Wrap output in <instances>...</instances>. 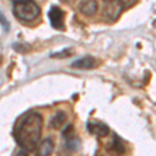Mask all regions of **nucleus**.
<instances>
[{"instance_id": "nucleus-5", "label": "nucleus", "mask_w": 156, "mask_h": 156, "mask_svg": "<svg viewBox=\"0 0 156 156\" xmlns=\"http://www.w3.org/2000/svg\"><path fill=\"white\" fill-rule=\"evenodd\" d=\"M87 127L90 133L97 135L99 137H104L109 133V128L107 125H105L102 122H98V121H90V122H87Z\"/></svg>"}, {"instance_id": "nucleus-12", "label": "nucleus", "mask_w": 156, "mask_h": 156, "mask_svg": "<svg viewBox=\"0 0 156 156\" xmlns=\"http://www.w3.org/2000/svg\"><path fill=\"white\" fill-rule=\"evenodd\" d=\"M0 22H1L2 26L5 28V30L9 29V21H6V19L4 18V16H3V15H1V14H0Z\"/></svg>"}, {"instance_id": "nucleus-2", "label": "nucleus", "mask_w": 156, "mask_h": 156, "mask_svg": "<svg viewBox=\"0 0 156 156\" xmlns=\"http://www.w3.org/2000/svg\"><path fill=\"white\" fill-rule=\"evenodd\" d=\"M12 12H14L15 16L20 20L32 21V20L39 17L40 12H41V9L34 0H29V1L14 3Z\"/></svg>"}, {"instance_id": "nucleus-3", "label": "nucleus", "mask_w": 156, "mask_h": 156, "mask_svg": "<svg viewBox=\"0 0 156 156\" xmlns=\"http://www.w3.org/2000/svg\"><path fill=\"white\" fill-rule=\"evenodd\" d=\"M48 17L50 20V24L54 29L57 30H65V19H66V14L60 7L53 5L50 7Z\"/></svg>"}, {"instance_id": "nucleus-14", "label": "nucleus", "mask_w": 156, "mask_h": 156, "mask_svg": "<svg viewBox=\"0 0 156 156\" xmlns=\"http://www.w3.org/2000/svg\"><path fill=\"white\" fill-rule=\"evenodd\" d=\"M97 156H102V155H97Z\"/></svg>"}, {"instance_id": "nucleus-4", "label": "nucleus", "mask_w": 156, "mask_h": 156, "mask_svg": "<svg viewBox=\"0 0 156 156\" xmlns=\"http://www.w3.org/2000/svg\"><path fill=\"white\" fill-rule=\"evenodd\" d=\"M62 137L66 140L67 148L71 151H76L80 148L81 142H80L79 137L75 134L74 126L73 125H68L62 131Z\"/></svg>"}, {"instance_id": "nucleus-7", "label": "nucleus", "mask_w": 156, "mask_h": 156, "mask_svg": "<svg viewBox=\"0 0 156 156\" xmlns=\"http://www.w3.org/2000/svg\"><path fill=\"white\" fill-rule=\"evenodd\" d=\"M54 150V143L51 138H45L37 146L36 156H50Z\"/></svg>"}, {"instance_id": "nucleus-6", "label": "nucleus", "mask_w": 156, "mask_h": 156, "mask_svg": "<svg viewBox=\"0 0 156 156\" xmlns=\"http://www.w3.org/2000/svg\"><path fill=\"white\" fill-rule=\"evenodd\" d=\"M107 152L112 156H122L126 152V147H125L124 142L122 140V138L118 136L117 134H114L112 137V144L107 147Z\"/></svg>"}, {"instance_id": "nucleus-8", "label": "nucleus", "mask_w": 156, "mask_h": 156, "mask_svg": "<svg viewBox=\"0 0 156 156\" xmlns=\"http://www.w3.org/2000/svg\"><path fill=\"white\" fill-rule=\"evenodd\" d=\"M98 7H99V5H98L97 0H83L80 3L79 9L85 16L90 17L96 14V12L98 11Z\"/></svg>"}, {"instance_id": "nucleus-1", "label": "nucleus", "mask_w": 156, "mask_h": 156, "mask_svg": "<svg viewBox=\"0 0 156 156\" xmlns=\"http://www.w3.org/2000/svg\"><path fill=\"white\" fill-rule=\"evenodd\" d=\"M43 115L37 112H28L17 120L14 127V137L24 151H34L41 138Z\"/></svg>"}, {"instance_id": "nucleus-13", "label": "nucleus", "mask_w": 156, "mask_h": 156, "mask_svg": "<svg viewBox=\"0 0 156 156\" xmlns=\"http://www.w3.org/2000/svg\"><path fill=\"white\" fill-rule=\"evenodd\" d=\"M14 3H19V2H24V1H29V0H12Z\"/></svg>"}, {"instance_id": "nucleus-10", "label": "nucleus", "mask_w": 156, "mask_h": 156, "mask_svg": "<svg viewBox=\"0 0 156 156\" xmlns=\"http://www.w3.org/2000/svg\"><path fill=\"white\" fill-rule=\"evenodd\" d=\"M67 120V114L65 112H58L56 115L52 118L50 126L53 129H59L62 126V124L65 123V121Z\"/></svg>"}, {"instance_id": "nucleus-9", "label": "nucleus", "mask_w": 156, "mask_h": 156, "mask_svg": "<svg viewBox=\"0 0 156 156\" xmlns=\"http://www.w3.org/2000/svg\"><path fill=\"white\" fill-rule=\"evenodd\" d=\"M96 64H97L96 58L87 55V56L81 57V58L73 62L71 66L73 68H78V69H93V68L97 66Z\"/></svg>"}, {"instance_id": "nucleus-11", "label": "nucleus", "mask_w": 156, "mask_h": 156, "mask_svg": "<svg viewBox=\"0 0 156 156\" xmlns=\"http://www.w3.org/2000/svg\"><path fill=\"white\" fill-rule=\"evenodd\" d=\"M118 2V4L122 7V9H126L131 7L133 4L136 2V0H115Z\"/></svg>"}]
</instances>
